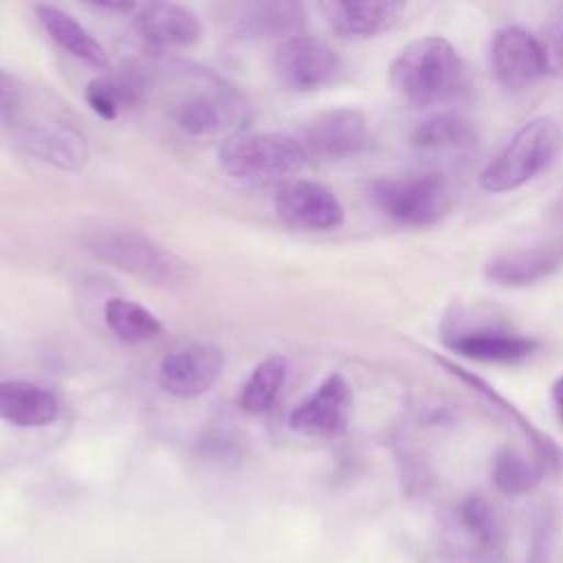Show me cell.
<instances>
[{"label": "cell", "mask_w": 563, "mask_h": 563, "mask_svg": "<svg viewBox=\"0 0 563 563\" xmlns=\"http://www.w3.org/2000/svg\"><path fill=\"white\" fill-rule=\"evenodd\" d=\"M464 75L466 68L457 48L438 35L409 42L389 66L394 90L418 106L451 99L462 88Z\"/></svg>", "instance_id": "1"}, {"label": "cell", "mask_w": 563, "mask_h": 563, "mask_svg": "<svg viewBox=\"0 0 563 563\" xmlns=\"http://www.w3.org/2000/svg\"><path fill=\"white\" fill-rule=\"evenodd\" d=\"M563 152V130L552 117L526 121L506 145L484 165L479 187L490 194H506L548 172Z\"/></svg>", "instance_id": "2"}, {"label": "cell", "mask_w": 563, "mask_h": 563, "mask_svg": "<svg viewBox=\"0 0 563 563\" xmlns=\"http://www.w3.org/2000/svg\"><path fill=\"white\" fill-rule=\"evenodd\" d=\"M86 249L110 266L150 284L176 286L189 275L187 264L178 255L134 229H97L86 238Z\"/></svg>", "instance_id": "3"}, {"label": "cell", "mask_w": 563, "mask_h": 563, "mask_svg": "<svg viewBox=\"0 0 563 563\" xmlns=\"http://www.w3.org/2000/svg\"><path fill=\"white\" fill-rule=\"evenodd\" d=\"M374 205L394 222L427 229L442 222L453 207V187L438 172L380 178L372 185Z\"/></svg>", "instance_id": "4"}, {"label": "cell", "mask_w": 563, "mask_h": 563, "mask_svg": "<svg viewBox=\"0 0 563 563\" xmlns=\"http://www.w3.org/2000/svg\"><path fill=\"white\" fill-rule=\"evenodd\" d=\"M306 158L301 141L282 132L238 134L220 150V165L229 176L257 185L286 183L301 169Z\"/></svg>", "instance_id": "5"}, {"label": "cell", "mask_w": 563, "mask_h": 563, "mask_svg": "<svg viewBox=\"0 0 563 563\" xmlns=\"http://www.w3.org/2000/svg\"><path fill=\"white\" fill-rule=\"evenodd\" d=\"M352 389L341 374H330L288 416V427L306 438L332 440L347 431Z\"/></svg>", "instance_id": "6"}, {"label": "cell", "mask_w": 563, "mask_h": 563, "mask_svg": "<svg viewBox=\"0 0 563 563\" xmlns=\"http://www.w3.org/2000/svg\"><path fill=\"white\" fill-rule=\"evenodd\" d=\"M275 75L290 90H314L330 84L341 59L332 46L310 35H290L275 51Z\"/></svg>", "instance_id": "7"}, {"label": "cell", "mask_w": 563, "mask_h": 563, "mask_svg": "<svg viewBox=\"0 0 563 563\" xmlns=\"http://www.w3.org/2000/svg\"><path fill=\"white\" fill-rule=\"evenodd\" d=\"M306 156L339 161L358 154L369 141L367 119L352 108H334L312 117L301 132Z\"/></svg>", "instance_id": "8"}, {"label": "cell", "mask_w": 563, "mask_h": 563, "mask_svg": "<svg viewBox=\"0 0 563 563\" xmlns=\"http://www.w3.org/2000/svg\"><path fill=\"white\" fill-rule=\"evenodd\" d=\"M277 216L299 231H332L343 224V205L314 180H286L275 194Z\"/></svg>", "instance_id": "9"}, {"label": "cell", "mask_w": 563, "mask_h": 563, "mask_svg": "<svg viewBox=\"0 0 563 563\" xmlns=\"http://www.w3.org/2000/svg\"><path fill=\"white\" fill-rule=\"evenodd\" d=\"M222 352L209 343L174 347L158 367V385L178 398L205 394L222 374Z\"/></svg>", "instance_id": "10"}, {"label": "cell", "mask_w": 563, "mask_h": 563, "mask_svg": "<svg viewBox=\"0 0 563 563\" xmlns=\"http://www.w3.org/2000/svg\"><path fill=\"white\" fill-rule=\"evenodd\" d=\"M490 62L497 81L508 90L528 88L548 75L539 37L521 26H504L495 33Z\"/></svg>", "instance_id": "11"}, {"label": "cell", "mask_w": 563, "mask_h": 563, "mask_svg": "<svg viewBox=\"0 0 563 563\" xmlns=\"http://www.w3.org/2000/svg\"><path fill=\"white\" fill-rule=\"evenodd\" d=\"M18 143L40 161L62 169H79L88 158L86 139L79 130L55 119L18 121L11 125Z\"/></svg>", "instance_id": "12"}, {"label": "cell", "mask_w": 563, "mask_h": 563, "mask_svg": "<svg viewBox=\"0 0 563 563\" xmlns=\"http://www.w3.org/2000/svg\"><path fill=\"white\" fill-rule=\"evenodd\" d=\"M330 29L343 40H369L394 29L407 4L400 0H330L321 4Z\"/></svg>", "instance_id": "13"}, {"label": "cell", "mask_w": 563, "mask_h": 563, "mask_svg": "<svg viewBox=\"0 0 563 563\" xmlns=\"http://www.w3.org/2000/svg\"><path fill=\"white\" fill-rule=\"evenodd\" d=\"M139 37L154 48H185L200 40L202 24L198 15L176 2H152L134 15Z\"/></svg>", "instance_id": "14"}, {"label": "cell", "mask_w": 563, "mask_h": 563, "mask_svg": "<svg viewBox=\"0 0 563 563\" xmlns=\"http://www.w3.org/2000/svg\"><path fill=\"white\" fill-rule=\"evenodd\" d=\"M172 114L183 132L211 136L231 130L242 119V106L229 90H202L178 101Z\"/></svg>", "instance_id": "15"}, {"label": "cell", "mask_w": 563, "mask_h": 563, "mask_svg": "<svg viewBox=\"0 0 563 563\" xmlns=\"http://www.w3.org/2000/svg\"><path fill=\"white\" fill-rule=\"evenodd\" d=\"M563 264V240L515 249L486 264V277L501 286H526L552 275Z\"/></svg>", "instance_id": "16"}, {"label": "cell", "mask_w": 563, "mask_h": 563, "mask_svg": "<svg viewBox=\"0 0 563 563\" xmlns=\"http://www.w3.org/2000/svg\"><path fill=\"white\" fill-rule=\"evenodd\" d=\"M446 343L453 352L482 363H519L537 347V343L528 336L490 328L453 334L446 339Z\"/></svg>", "instance_id": "17"}, {"label": "cell", "mask_w": 563, "mask_h": 563, "mask_svg": "<svg viewBox=\"0 0 563 563\" xmlns=\"http://www.w3.org/2000/svg\"><path fill=\"white\" fill-rule=\"evenodd\" d=\"M57 400L40 385L0 380V420L13 427H44L57 418Z\"/></svg>", "instance_id": "18"}, {"label": "cell", "mask_w": 563, "mask_h": 563, "mask_svg": "<svg viewBox=\"0 0 563 563\" xmlns=\"http://www.w3.org/2000/svg\"><path fill=\"white\" fill-rule=\"evenodd\" d=\"M411 145L424 154H466L477 145V134L462 114L438 112L413 128Z\"/></svg>", "instance_id": "19"}, {"label": "cell", "mask_w": 563, "mask_h": 563, "mask_svg": "<svg viewBox=\"0 0 563 563\" xmlns=\"http://www.w3.org/2000/svg\"><path fill=\"white\" fill-rule=\"evenodd\" d=\"M35 13L57 46H62L73 57H77L90 66H97V68L108 66V55H106L103 46L70 13H66L53 4H37Z\"/></svg>", "instance_id": "20"}, {"label": "cell", "mask_w": 563, "mask_h": 563, "mask_svg": "<svg viewBox=\"0 0 563 563\" xmlns=\"http://www.w3.org/2000/svg\"><path fill=\"white\" fill-rule=\"evenodd\" d=\"M233 24L246 37L290 35L303 24V11L295 2H249L235 9Z\"/></svg>", "instance_id": "21"}, {"label": "cell", "mask_w": 563, "mask_h": 563, "mask_svg": "<svg viewBox=\"0 0 563 563\" xmlns=\"http://www.w3.org/2000/svg\"><path fill=\"white\" fill-rule=\"evenodd\" d=\"M145 92V81L139 73L119 70L108 77H97L86 88V101L106 121L119 119L123 110L141 103Z\"/></svg>", "instance_id": "22"}, {"label": "cell", "mask_w": 563, "mask_h": 563, "mask_svg": "<svg viewBox=\"0 0 563 563\" xmlns=\"http://www.w3.org/2000/svg\"><path fill=\"white\" fill-rule=\"evenodd\" d=\"M103 317L112 334L125 343H141L161 334V321L143 306L123 297L108 299Z\"/></svg>", "instance_id": "23"}, {"label": "cell", "mask_w": 563, "mask_h": 563, "mask_svg": "<svg viewBox=\"0 0 563 563\" xmlns=\"http://www.w3.org/2000/svg\"><path fill=\"white\" fill-rule=\"evenodd\" d=\"M286 358L271 354L255 365L240 391V407L246 413H264L275 402L284 378H286Z\"/></svg>", "instance_id": "24"}, {"label": "cell", "mask_w": 563, "mask_h": 563, "mask_svg": "<svg viewBox=\"0 0 563 563\" xmlns=\"http://www.w3.org/2000/svg\"><path fill=\"white\" fill-rule=\"evenodd\" d=\"M539 468L512 449H501L495 455L493 482L506 495H523L539 482Z\"/></svg>", "instance_id": "25"}, {"label": "cell", "mask_w": 563, "mask_h": 563, "mask_svg": "<svg viewBox=\"0 0 563 563\" xmlns=\"http://www.w3.org/2000/svg\"><path fill=\"white\" fill-rule=\"evenodd\" d=\"M539 42L543 48L548 75L563 79V2L552 9Z\"/></svg>", "instance_id": "26"}, {"label": "cell", "mask_w": 563, "mask_h": 563, "mask_svg": "<svg viewBox=\"0 0 563 563\" xmlns=\"http://www.w3.org/2000/svg\"><path fill=\"white\" fill-rule=\"evenodd\" d=\"M22 84L0 68V121L11 125L22 114Z\"/></svg>", "instance_id": "27"}, {"label": "cell", "mask_w": 563, "mask_h": 563, "mask_svg": "<svg viewBox=\"0 0 563 563\" xmlns=\"http://www.w3.org/2000/svg\"><path fill=\"white\" fill-rule=\"evenodd\" d=\"M552 402H554V409L563 422V376H559L552 385Z\"/></svg>", "instance_id": "28"}]
</instances>
